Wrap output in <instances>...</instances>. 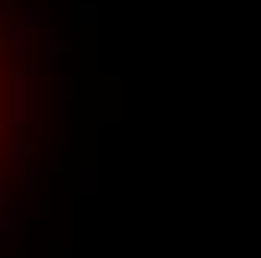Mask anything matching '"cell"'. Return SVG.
<instances>
[{"label": "cell", "instance_id": "obj_2", "mask_svg": "<svg viewBox=\"0 0 261 258\" xmlns=\"http://www.w3.org/2000/svg\"><path fill=\"white\" fill-rule=\"evenodd\" d=\"M24 156H27V150L18 144L15 150H9V165H12V168H21V165H24Z\"/></svg>", "mask_w": 261, "mask_h": 258}, {"label": "cell", "instance_id": "obj_1", "mask_svg": "<svg viewBox=\"0 0 261 258\" xmlns=\"http://www.w3.org/2000/svg\"><path fill=\"white\" fill-rule=\"evenodd\" d=\"M9 45L15 48V51H30V30L27 27H12L9 30Z\"/></svg>", "mask_w": 261, "mask_h": 258}, {"label": "cell", "instance_id": "obj_3", "mask_svg": "<svg viewBox=\"0 0 261 258\" xmlns=\"http://www.w3.org/2000/svg\"><path fill=\"white\" fill-rule=\"evenodd\" d=\"M54 93H57V99H63V96H66V78H63V75L54 81Z\"/></svg>", "mask_w": 261, "mask_h": 258}, {"label": "cell", "instance_id": "obj_4", "mask_svg": "<svg viewBox=\"0 0 261 258\" xmlns=\"http://www.w3.org/2000/svg\"><path fill=\"white\" fill-rule=\"evenodd\" d=\"M36 21L42 24V18H39V12H30V18H27V24H36Z\"/></svg>", "mask_w": 261, "mask_h": 258}]
</instances>
